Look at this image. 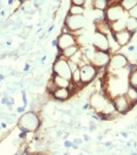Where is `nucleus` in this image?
I'll list each match as a JSON object with an SVG mask.
<instances>
[{"instance_id":"obj_3","label":"nucleus","mask_w":137,"mask_h":155,"mask_svg":"<svg viewBox=\"0 0 137 155\" xmlns=\"http://www.w3.org/2000/svg\"><path fill=\"white\" fill-rule=\"evenodd\" d=\"M86 24V19L84 17V14L80 15H73V14H67L64 21L65 27L70 31V32H78L82 31Z\"/></svg>"},{"instance_id":"obj_28","label":"nucleus","mask_w":137,"mask_h":155,"mask_svg":"<svg viewBox=\"0 0 137 155\" xmlns=\"http://www.w3.org/2000/svg\"><path fill=\"white\" fill-rule=\"evenodd\" d=\"M109 1H116V0H109Z\"/></svg>"},{"instance_id":"obj_17","label":"nucleus","mask_w":137,"mask_h":155,"mask_svg":"<svg viewBox=\"0 0 137 155\" xmlns=\"http://www.w3.org/2000/svg\"><path fill=\"white\" fill-rule=\"evenodd\" d=\"M78 50H79V45H78V44L72 45V46H69V48H66V49L62 50V54H60V57L65 58V59H69V58H70V57H72V54L76 53Z\"/></svg>"},{"instance_id":"obj_18","label":"nucleus","mask_w":137,"mask_h":155,"mask_svg":"<svg viewBox=\"0 0 137 155\" xmlns=\"http://www.w3.org/2000/svg\"><path fill=\"white\" fill-rule=\"evenodd\" d=\"M125 30H128L129 32H131V33L134 35L137 31V19L132 18V17H128V18H126Z\"/></svg>"},{"instance_id":"obj_7","label":"nucleus","mask_w":137,"mask_h":155,"mask_svg":"<svg viewBox=\"0 0 137 155\" xmlns=\"http://www.w3.org/2000/svg\"><path fill=\"white\" fill-rule=\"evenodd\" d=\"M124 17H125V11L123 10V7L119 4H112L110 6H108L106 10H105V19L109 23L116 21V20L122 19Z\"/></svg>"},{"instance_id":"obj_20","label":"nucleus","mask_w":137,"mask_h":155,"mask_svg":"<svg viewBox=\"0 0 137 155\" xmlns=\"http://www.w3.org/2000/svg\"><path fill=\"white\" fill-rule=\"evenodd\" d=\"M129 85L137 89V68H132L129 72Z\"/></svg>"},{"instance_id":"obj_15","label":"nucleus","mask_w":137,"mask_h":155,"mask_svg":"<svg viewBox=\"0 0 137 155\" xmlns=\"http://www.w3.org/2000/svg\"><path fill=\"white\" fill-rule=\"evenodd\" d=\"M125 25H126V18H122V19H118V20H116V21H112L110 23V30H111L112 33H116V32H121V31H123L125 30Z\"/></svg>"},{"instance_id":"obj_23","label":"nucleus","mask_w":137,"mask_h":155,"mask_svg":"<svg viewBox=\"0 0 137 155\" xmlns=\"http://www.w3.org/2000/svg\"><path fill=\"white\" fill-rule=\"evenodd\" d=\"M71 82H73L75 84H79V83H82V82H80V71H79V68H78L77 70H75V71H72Z\"/></svg>"},{"instance_id":"obj_25","label":"nucleus","mask_w":137,"mask_h":155,"mask_svg":"<svg viewBox=\"0 0 137 155\" xmlns=\"http://www.w3.org/2000/svg\"><path fill=\"white\" fill-rule=\"evenodd\" d=\"M67 62H69V65H70V68H71V71H75V70H77V69L79 68L77 63L72 62V61H70V59H67Z\"/></svg>"},{"instance_id":"obj_21","label":"nucleus","mask_w":137,"mask_h":155,"mask_svg":"<svg viewBox=\"0 0 137 155\" xmlns=\"http://www.w3.org/2000/svg\"><path fill=\"white\" fill-rule=\"evenodd\" d=\"M119 5L123 7V10H124L125 12H128L134 6H136L137 0H119Z\"/></svg>"},{"instance_id":"obj_19","label":"nucleus","mask_w":137,"mask_h":155,"mask_svg":"<svg viewBox=\"0 0 137 155\" xmlns=\"http://www.w3.org/2000/svg\"><path fill=\"white\" fill-rule=\"evenodd\" d=\"M108 6H109V0H93L92 4V8L98 11H105Z\"/></svg>"},{"instance_id":"obj_8","label":"nucleus","mask_w":137,"mask_h":155,"mask_svg":"<svg viewBox=\"0 0 137 155\" xmlns=\"http://www.w3.org/2000/svg\"><path fill=\"white\" fill-rule=\"evenodd\" d=\"M112 103H113V107H115V109H116V111L118 114L128 113L131 109V107H132V104L129 102V100L126 98V96H125L124 94L115 96L113 100H112Z\"/></svg>"},{"instance_id":"obj_10","label":"nucleus","mask_w":137,"mask_h":155,"mask_svg":"<svg viewBox=\"0 0 137 155\" xmlns=\"http://www.w3.org/2000/svg\"><path fill=\"white\" fill-rule=\"evenodd\" d=\"M129 64V61H128V57H125L124 54L122 53H115L113 56H111L110 58V62H109V68L112 70H123L125 69Z\"/></svg>"},{"instance_id":"obj_27","label":"nucleus","mask_w":137,"mask_h":155,"mask_svg":"<svg viewBox=\"0 0 137 155\" xmlns=\"http://www.w3.org/2000/svg\"><path fill=\"white\" fill-rule=\"evenodd\" d=\"M92 4H93V0H85V4H84V7H92Z\"/></svg>"},{"instance_id":"obj_5","label":"nucleus","mask_w":137,"mask_h":155,"mask_svg":"<svg viewBox=\"0 0 137 155\" xmlns=\"http://www.w3.org/2000/svg\"><path fill=\"white\" fill-rule=\"evenodd\" d=\"M79 71H80V82H82V84H89L96 78L98 69L95 65L91 64V63H85V64L79 66Z\"/></svg>"},{"instance_id":"obj_9","label":"nucleus","mask_w":137,"mask_h":155,"mask_svg":"<svg viewBox=\"0 0 137 155\" xmlns=\"http://www.w3.org/2000/svg\"><path fill=\"white\" fill-rule=\"evenodd\" d=\"M108 102H109V100H108L104 95H102L100 92H93V94L90 96L89 104H90V107H91L95 111L102 113V110H103L104 107L108 104Z\"/></svg>"},{"instance_id":"obj_14","label":"nucleus","mask_w":137,"mask_h":155,"mask_svg":"<svg viewBox=\"0 0 137 155\" xmlns=\"http://www.w3.org/2000/svg\"><path fill=\"white\" fill-rule=\"evenodd\" d=\"M52 83H53V85L54 87H57V88H71V81L70 79H67V78H64L62 76H57V75H54L53 78H52Z\"/></svg>"},{"instance_id":"obj_26","label":"nucleus","mask_w":137,"mask_h":155,"mask_svg":"<svg viewBox=\"0 0 137 155\" xmlns=\"http://www.w3.org/2000/svg\"><path fill=\"white\" fill-rule=\"evenodd\" d=\"M71 2L73 5H78V6H84L85 4V0H71Z\"/></svg>"},{"instance_id":"obj_16","label":"nucleus","mask_w":137,"mask_h":155,"mask_svg":"<svg viewBox=\"0 0 137 155\" xmlns=\"http://www.w3.org/2000/svg\"><path fill=\"white\" fill-rule=\"evenodd\" d=\"M125 96H126V98L129 100V102L132 104V105H135L137 104V89L136 88H134V87H128V89L125 91L124 94Z\"/></svg>"},{"instance_id":"obj_4","label":"nucleus","mask_w":137,"mask_h":155,"mask_svg":"<svg viewBox=\"0 0 137 155\" xmlns=\"http://www.w3.org/2000/svg\"><path fill=\"white\" fill-rule=\"evenodd\" d=\"M52 70H53V75H57V76H62L64 78H67L71 81L72 77V71H71V68L69 65L67 59L59 57L56 59V62L53 63L52 66Z\"/></svg>"},{"instance_id":"obj_12","label":"nucleus","mask_w":137,"mask_h":155,"mask_svg":"<svg viewBox=\"0 0 137 155\" xmlns=\"http://www.w3.org/2000/svg\"><path fill=\"white\" fill-rule=\"evenodd\" d=\"M113 39L117 41V44L119 46H125L130 43V40L132 38V33L129 32L128 30H123L121 32H116V33H112Z\"/></svg>"},{"instance_id":"obj_11","label":"nucleus","mask_w":137,"mask_h":155,"mask_svg":"<svg viewBox=\"0 0 137 155\" xmlns=\"http://www.w3.org/2000/svg\"><path fill=\"white\" fill-rule=\"evenodd\" d=\"M77 44V38L70 32H64L57 39V48L62 51L64 49Z\"/></svg>"},{"instance_id":"obj_1","label":"nucleus","mask_w":137,"mask_h":155,"mask_svg":"<svg viewBox=\"0 0 137 155\" xmlns=\"http://www.w3.org/2000/svg\"><path fill=\"white\" fill-rule=\"evenodd\" d=\"M40 126V120L36 113L27 111L21 115L18 121V127L21 131L25 133H34Z\"/></svg>"},{"instance_id":"obj_6","label":"nucleus","mask_w":137,"mask_h":155,"mask_svg":"<svg viewBox=\"0 0 137 155\" xmlns=\"http://www.w3.org/2000/svg\"><path fill=\"white\" fill-rule=\"evenodd\" d=\"M92 46L96 50L100 51H108L110 50V45H109V36L104 32L96 31L92 36Z\"/></svg>"},{"instance_id":"obj_24","label":"nucleus","mask_w":137,"mask_h":155,"mask_svg":"<svg viewBox=\"0 0 137 155\" xmlns=\"http://www.w3.org/2000/svg\"><path fill=\"white\" fill-rule=\"evenodd\" d=\"M126 13H128V15H129V17H132V18L137 19V5L136 6H134L131 10H129Z\"/></svg>"},{"instance_id":"obj_13","label":"nucleus","mask_w":137,"mask_h":155,"mask_svg":"<svg viewBox=\"0 0 137 155\" xmlns=\"http://www.w3.org/2000/svg\"><path fill=\"white\" fill-rule=\"evenodd\" d=\"M70 95H71V91L69 88H54V90H52V96L58 101L67 100Z\"/></svg>"},{"instance_id":"obj_22","label":"nucleus","mask_w":137,"mask_h":155,"mask_svg":"<svg viewBox=\"0 0 137 155\" xmlns=\"http://www.w3.org/2000/svg\"><path fill=\"white\" fill-rule=\"evenodd\" d=\"M84 12H85L84 6H78L73 4L70 6V10H69V14H73V15H80V14H84Z\"/></svg>"},{"instance_id":"obj_2","label":"nucleus","mask_w":137,"mask_h":155,"mask_svg":"<svg viewBox=\"0 0 137 155\" xmlns=\"http://www.w3.org/2000/svg\"><path fill=\"white\" fill-rule=\"evenodd\" d=\"M85 57L89 58V63L95 65L97 69L98 68H104L108 66L109 62H110V53L108 51H100V50H96L95 48L91 51H86Z\"/></svg>"}]
</instances>
